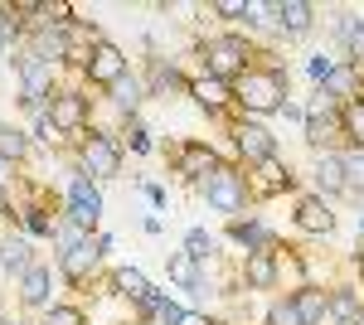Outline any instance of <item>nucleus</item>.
<instances>
[{"label":"nucleus","instance_id":"nucleus-1","mask_svg":"<svg viewBox=\"0 0 364 325\" xmlns=\"http://www.w3.org/2000/svg\"><path fill=\"white\" fill-rule=\"evenodd\" d=\"M291 102V73L282 68V63H252L243 78L233 82V107L238 117H248V122H262V117H277L282 107Z\"/></svg>","mask_w":364,"mask_h":325},{"label":"nucleus","instance_id":"nucleus-2","mask_svg":"<svg viewBox=\"0 0 364 325\" xmlns=\"http://www.w3.org/2000/svg\"><path fill=\"white\" fill-rule=\"evenodd\" d=\"M199 58H204V73L219 82H233L248 73L252 63H257V49H252L248 34H209L204 44H199Z\"/></svg>","mask_w":364,"mask_h":325},{"label":"nucleus","instance_id":"nucleus-3","mask_svg":"<svg viewBox=\"0 0 364 325\" xmlns=\"http://www.w3.org/2000/svg\"><path fill=\"white\" fill-rule=\"evenodd\" d=\"M195 194L214 209V214H224V218H243V209L252 204V194H248V170L243 165H219L214 175H204L195 185Z\"/></svg>","mask_w":364,"mask_h":325},{"label":"nucleus","instance_id":"nucleus-4","mask_svg":"<svg viewBox=\"0 0 364 325\" xmlns=\"http://www.w3.org/2000/svg\"><path fill=\"white\" fill-rule=\"evenodd\" d=\"M301 136H306L311 151H345L340 146L345 141V107H340L336 97H326L321 87H316V97H311V107H306Z\"/></svg>","mask_w":364,"mask_h":325},{"label":"nucleus","instance_id":"nucleus-5","mask_svg":"<svg viewBox=\"0 0 364 325\" xmlns=\"http://www.w3.org/2000/svg\"><path fill=\"white\" fill-rule=\"evenodd\" d=\"M78 175H87V180H117L122 175V146L107 132L87 127L78 136Z\"/></svg>","mask_w":364,"mask_h":325},{"label":"nucleus","instance_id":"nucleus-6","mask_svg":"<svg viewBox=\"0 0 364 325\" xmlns=\"http://www.w3.org/2000/svg\"><path fill=\"white\" fill-rule=\"evenodd\" d=\"M132 73V63H127V54L117 49L112 39H97L92 49H87L83 68H78V78H83V87H102V92H112L117 82Z\"/></svg>","mask_w":364,"mask_h":325},{"label":"nucleus","instance_id":"nucleus-7","mask_svg":"<svg viewBox=\"0 0 364 325\" xmlns=\"http://www.w3.org/2000/svg\"><path fill=\"white\" fill-rule=\"evenodd\" d=\"M228 136H233V156H238V165H243V170H252V165H262V161H272V156H277V136L267 132L262 122L233 117Z\"/></svg>","mask_w":364,"mask_h":325},{"label":"nucleus","instance_id":"nucleus-8","mask_svg":"<svg viewBox=\"0 0 364 325\" xmlns=\"http://www.w3.org/2000/svg\"><path fill=\"white\" fill-rule=\"evenodd\" d=\"M63 218L78 223V228H87V233H97V218H102V190H97V180H87V175L73 170L68 199H63Z\"/></svg>","mask_w":364,"mask_h":325},{"label":"nucleus","instance_id":"nucleus-9","mask_svg":"<svg viewBox=\"0 0 364 325\" xmlns=\"http://www.w3.org/2000/svg\"><path fill=\"white\" fill-rule=\"evenodd\" d=\"M49 117H54V127L63 136H83L92 127V97L83 87H58L54 102H49Z\"/></svg>","mask_w":364,"mask_h":325},{"label":"nucleus","instance_id":"nucleus-10","mask_svg":"<svg viewBox=\"0 0 364 325\" xmlns=\"http://www.w3.org/2000/svg\"><path fill=\"white\" fill-rule=\"evenodd\" d=\"M311 194H321V199H331V204H336L340 194H350L345 156H340V151H316V156H311Z\"/></svg>","mask_w":364,"mask_h":325},{"label":"nucleus","instance_id":"nucleus-11","mask_svg":"<svg viewBox=\"0 0 364 325\" xmlns=\"http://www.w3.org/2000/svg\"><path fill=\"white\" fill-rule=\"evenodd\" d=\"M291 185H296V175H291V165L282 161V156H272V161H262V165H252V170H248V194H252V204H267V199L287 194Z\"/></svg>","mask_w":364,"mask_h":325},{"label":"nucleus","instance_id":"nucleus-12","mask_svg":"<svg viewBox=\"0 0 364 325\" xmlns=\"http://www.w3.org/2000/svg\"><path fill=\"white\" fill-rule=\"evenodd\" d=\"M102 267V247H97V233H87L83 243L73 247V252H63L58 257V277L68 282V287H87L92 277Z\"/></svg>","mask_w":364,"mask_h":325},{"label":"nucleus","instance_id":"nucleus-13","mask_svg":"<svg viewBox=\"0 0 364 325\" xmlns=\"http://www.w3.org/2000/svg\"><path fill=\"white\" fill-rule=\"evenodd\" d=\"M243 292H277L282 287V252H243V267H238Z\"/></svg>","mask_w":364,"mask_h":325},{"label":"nucleus","instance_id":"nucleus-14","mask_svg":"<svg viewBox=\"0 0 364 325\" xmlns=\"http://www.w3.org/2000/svg\"><path fill=\"white\" fill-rule=\"evenodd\" d=\"M219 165L224 161H219V151H214L209 141H180V146H175V175L190 180V185H199L204 175H214Z\"/></svg>","mask_w":364,"mask_h":325},{"label":"nucleus","instance_id":"nucleus-15","mask_svg":"<svg viewBox=\"0 0 364 325\" xmlns=\"http://www.w3.org/2000/svg\"><path fill=\"white\" fill-rule=\"evenodd\" d=\"M291 223H296L301 233H311V238H331V233H336V209H331V199H321V194H301Z\"/></svg>","mask_w":364,"mask_h":325},{"label":"nucleus","instance_id":"nucleus-16","mask_svg":"<svg viewBox=\"0 0 364 325\" xmlns=\"http://www.w3.org/2000/svg\"><path fill=\"white\" fill-rule=\"evenodd\" d=\"M146 92L151 97H190V78L180 73L175 58H151V73H146Z\"/></svg>","mask_w":364,"mask_h":325},{"label":"nucleus","instance_id":"nucleus-17","mask_svg":"<svg viewBox=\"0 0 364 325\" xmlns=\"http://www.w3.org/2000/svg\"><path fill=\"white\" fill-rule=\"evenodd\" d=\"M190 97H195L199 112H209V117H228L233 112V87L219 78H209V73H195L190 78Z\"/></svg>","mask_w":364,"mask_h":325},{"label":"nucleus","instance_id":"nucleus-18","mask_svg":"<svg viewBox=\"0 0 364 325\" xmlns=\"http://www.w3.org/2000/svg\"><path fill=\"white\" fill-rule=\"evenodd\" d=\"M20 306L25 311H49L54 306V267L49 262H34L20 277Z\"/></svg>","mask_w":364,"mask_h":325},{"label":"nucleus","instance_id":"nucleus-19","mask_svg":"<svg viewBox=\"0 0 364 325\" xmlns=\"http://www.w3.org/2000/svg\"><path fill=\"white\" fill-rule=\"evenodd\" d=\"M228 238L243 247V252H272L277 247V233L262 223V218H228Z\"/></svg>","mask_w":364,"mask_h":325},{"label":"nucleus","instance_id":"nucleus-20","mask_svg":"<svg viewBox=\"0 0 364 325\" xmlns=\"http://www.w3.org/2000/svg\"><path fill=\"white\" fill-rule=\"evenodd\" d=\"M331 292V325H355L364 316V287L360 282H340V287H326Z\"/></svg>","mask_w":364,"mask_h":325},{"label":"nucleus","instance_id":"nucleus-21","mask_svg":"<svg viewBox=\"0 0 364 325\" xmlns=\"http://www.w3.org/2000/svg\"><path fill=\"white\" fill-rule=\"evenodd\" d=\"M311 29H316V5H306V0H277V34L306 39Z\"/></svg>","mask_w":364,"mask_h":325},{"label":"nucleus","instance_id":"nucleus-22","mask_svg":"<svg viewBox=\"0 0 364 325\" xmlns=\"http://www.w3.org/2000/svg\"><path fill=\"white\" fill-rule=\"evenodd\" d=\"M291 301H296V311H301L306 325H331V292H326V287L306 282V287L291 292Z\"/></svg>","mask_w":364,"mask_h":325},{"label":"nucleus","instance_id":"nucleus-23","mask_svg":"<svg viewBox=\"0 0 364 325\" xmlns=\"http://www.w3.org/2000/svg\"><path fill=\"white\" fill-rule=\"evenodd\" d=\"M107 287H112V297L132 301V306H141V301H146L151 292H156V287L146 282V272H141V267H112V277H107Z\"/></svg>","mask_w":364,"mask_h":325},{"label":"nucleus","instance_id":"nucleus-24","mask_svg":"<svg viewBox=\"0 0 364 325\" xmlns=\"http://www.w3.org/2000/svg\"><path fill=\"white\" fill-rule=\"evenodd\" d=\"M107 97H112V107H117V117H122V122H136V107L146 102V97H151V92H146V78L127 73V78L117 82Z\"/></svg>","mask_w":364,"mask_h":325},{"label":"nucleus","instance_id":"nucleus-25","mask_svg":"<svg viewBox=\"0 0 364 325\" xmlns=\"http://www.w3.org/2000/svg\"><path fill=\"white\" fill-rule=\"evenodd\" d=\"M29 151H34V136L25 127H15V122H0V161L20 165V161H29Z\"/></svg>","mask_w":364,"mask_h":325},{"label":"nucleus","instance_id":"nucleus-26","mask_svg":"<svg viewBox=\"0 0 364 325\" xmlns=\"http://www.w3.org/2000/svg\"><path fill=\"white\" fill-rule=\"evenodd\" d=\"M166 267H170V282H175V287H185V292H195L199 282H204V262H195L185 247H180V252H170Z\"/></svg>","mask_w":364,"mask_h":325},{"label":"nucleus","instance_id":"nucleus-27","mask_svg":"<svg viewBox=\"0 0 364 325\" xmlns=\"http://www.w3.org/2000/svg\"><path fill=\"white\" fill-rule=\"evenodd\" d=\"M0 267L15 272V277H25V272L34 267V257H29V238H25V233H15V238H5V243H0Z\"/></svg>","mask_w":364,"mask_h":325},{"label":"nucleus","instance_id":"nucleus-28","mask_svg":"<svg viewBox=\"0 0 364 325\" xmlns=\"http://www.w3.org/2000/svg\"><path fill=\"white\" fill-rule=\"evenodd\" d=\"M185 252H190L195 262H214V257H219V238H214L209 228H190V233H185Z\"/></svg>","mask_w":364,"mask_h":325},{"label":"nucleus","instance_id":"nucleus-29","mask_svg":"<svg viewBox=\"0 0 364 325\" xmlns=\"http://www.w3.org/2000/svg\"><path fill=\"white\" fill-rule=\"evenodd\" d=\"M345 141H350L355 151H364V97H355V102L345 107Z\"/></svg>","mask_w":364,"mask_h":325},{"label":"nucleus","instance_id":"nucleus-30","mask_svg":"<svg viewBox=\"0 0 364 325\" xmlns=\"http://www.w3.org/2000/svg\"><path fill=\"white\" fill-rule=\"evenodd\" d=\"M267 325H306L301 321V311H296V301L291 297H277L272 306H267V316H262Z\"/></svg>","mask_w":364,"mask_h":325},{"label":"nucleus","instance_id":"nucleus-31","mask_svg":"<svg viewBox=\"0 0 364 325\" xmlns=\"http://www.w3.org/2000/svg\"><path fill=\"white\" fill-rule=\"evenodd\" d=\"M87 238V228H78V223H68V218H58V228H54V247H58V257L63 252H73V247Z\"/></svg>","mask_w":364,"mask_h":325},{"label":"nucleus","instance_id":"nucleus-32","mask_svg":"<svg viewBox=\"0 0 364 325\" xmlns=\"http://www.w3.org/2000/svg\"><path fill=\"white\" fill-rule=\"evenodd\" d=\"M39 325H87V316H83V306H49Z\"/></svg>","mask_w":364,"mask_h":325},{"label":"nucleus","instance_id":"nucleus-33","mask_svg":"<svg viewBox=\"0 0 364 325\" xmlns=\"http://www.w3.org/2000/svg\"><path fill=\"white\" fill-rule=\"evenodd\" d=\"M34 141H39V146H54V151H58V146H63L68 136L58 132V127H54V117L44 112V117H34Z\"/></svg>","mask_w":364,"mask_h":325},{"label":"nucleus","instance_id":"nucleus-34","mask_svg":"<svg viewBox=\"0 0 364 325\" xmlns=\"http://www.w3.org/2000/svg\"><path fill=\"white\" fill-rule=\"evenodd\" d=\"M122 127H127V146H132V151H136V156H146V151H151V136H146V127H141V122H122Z\"/></svg>","mask_w":364,"mask_h":325},{"label":"nucleus","instance_id":"nucleus-35","mask_svg":"<svg viewBox=\"0 0 364 325\" xmlns=\"http://www.w3.org/2000/svg\"><path fill=\"white\" fill-rule=\"evenodd\" d=\"M336 63H340V58H331V54H311V78H316V87L336 73Z\"/></svg>","mask_w":364,"mask_h":325},{"label":"nucleus","instance_id":"nucleus-36","mask_svg":"<svg viewBox=\"0 0 364 325\" xmlns=\"http://www.w3.org/2000/svg\"><path fill=\"white\" fill-rule=\"evenodd\" d=\"M243 10H248V0H219V5H209V15H219V20H243Z\"/></svg>","mask_w":364,"mask_h":325},{"label":"nucleus","instance_id":"nucleus-37","mask_svg":"<svg viewBox=\"0 0 364 325\" xmlns=\"http://www.w3.org/2000/svg\"><path fill=\"white\" fill-rule=\"evenodd\" d=\"M175 325H219V321H214L209 311H199V306H185V311H180V321H175Z\"/></svg>","mask_w":364,"mask_h":325},{"label":"nucleus","instance_id":"nucleus-38","mask_svg":"<svg viewBox=\"0 0 364 325\" xmlns=\"http://www.w3.org/2000/svg\"><path fill=\"white\" fill-rule=\"evenodd\" d=\"M141 190H146V199H151V204H156V209H161V204H166V190H161V185H141Z\"/></svg>","mask_w":364,"mask_h":325},{"label":"nucleus","instance_id":"nucleus-39","mask_svg":"<svg viewBox=\"0 0 364 325\" xmlns=\"http://www.w3.org/2000/svg\"><path fill=\"white\" fill-rule=\"evenodd\" d=\"M5 180H10V165L0 161V190H5Z\"/></svg>","mask_w":364,"mask_h":325},{"label":"nucleus","instance_id":"nucleus-40","mask_svg":"<svg viewBox=\"0 0 364 325\" xmlns=\"http://www.w3.org/2000/svg\"><path fill=\"white\" fill-rule=\"evenodd\" d=\"M355 267H360V277H364V243H360V252H355Z\"/></svg>","mask_w":364,"mask_h":325},{"label":"nucleus","instance_id":"nucleus-41","mask_svg":"<svg viewBox=\"0 0 364 325\" xmlns=\"http://www.w3.org/2000/svg\"><path fill=\"white\" fill-rule=\"evenodd\" d=\"M0 325H25V321H0Z\"/></svg>","mask_w":364,"mask_h":325},{"label":"nucleus","instance_id":"nucleus-42","mask_svg":"<svg viewBox=\"0 0 364 325\" xmlns=\"http://www.w3.org/2000/svg\"><path fill=\"white\" fill-rule=\"evenodd\" d=\"M0 321H5V316H0Z\"/></svg>","mask_w":364,"mask_h":325}]
</instances>
